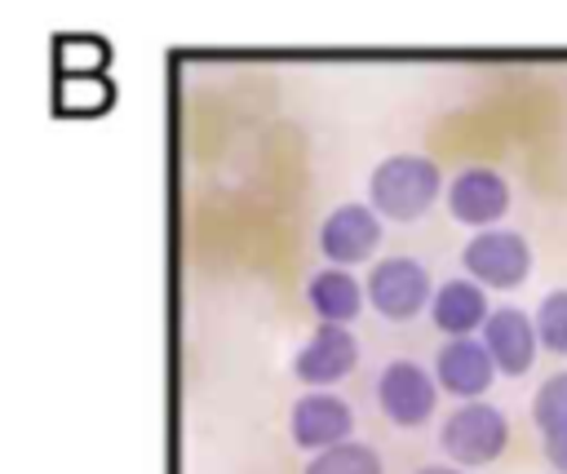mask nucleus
<instances>
[{
  "mask_svg": "<svg viewBox=\"0 0 567 474\" xmlns=\"http://www.w3.org/2000/svg\"><path fill=\"white\" fill-rule=\"evenodd\" d=\"M443 195V168L430 155H385L368 177V208L381 221H421Z\"/></svg>",
  "mask_w": 567,
  "mask_h": 474,
  "instance_id": "nucleus-1",
  "label": "nucleus"
},
{
  "mask_svg": "<svg viewBox=\"0 0 567 474\" xmlns=\"http://www.w3.org/2000/svg\"><path fill=\"white\" fill-rule=\"evenodd\" d=\"M509 447V416L505 408L487 403V399H470L456 403L443 425H439V452L447 465L456 470H483L492 461H501V452Z\"/></svg>",
  "mask_w": 567,
  "mask_h": 474,
  "instance_id": "nucleus-2",
  "label": "nucleus"
},
{
  "mask_svg": "<svg viewBox=\"0 0 567 474\" xmlns=\"http://www.w3.org/2000/svg\"><path fill=\"white\" fill-rule=\"evenodd\" d=\"M430 297H434V279H430L425 261H416L408 253L377 257L363 279V301L385 323H412L421 310H430Z\"/></svg>",
  "mask_w": 567,
  "mask_h": 474,
  "instance_id": "nucleus-3",
  "label": "nucleus"
},
{
  "mask_svg": "<svg viewBox=\"0 0 567 474\" xmlns=\"http://www.w3.org/2000/svg\"><path fill=\"white\" fill-rule=\"evenodd\" d=\"M532 244L527 235L509 230V226H492V230H474L461 248V266L465 279H474L483 292H514L527 284L532 275Z\"/></svg>",
  "mask_w": 567,
  "mask_h": 474,
  "instance_id": "nucleus-4",
  "label": "nucleus"
},
{
  "mask_svg": "<svg viewBox=\"0 0 567 474\" xmlns=\"http://www.w3.org/2000/svg\"><path fill=\"white\" fill-rule=\"evenodd\" d=\"M377 408L390 416V425L399 430H416L434 416L439 408V385L434 372L416 359H390L377 372Z\"/></svg>",
  "mask_w": 567,
  "mask_h": 474,
  "instance_id": "nucleus-5",
  "label": "nucleus"
},
{
  "mask_svg": "<svg viewBox=\"0 0 567 474\" xmlns=\"http://www.w3.org/2000/svg\"><path fill=\"white\" fill-rule=\"evenodd\" d=\"M443 204L452 213V221L470 226V230H492L509 204H514V186L505 173L487 168V164H470L461 168L447 186H443Z\"/></svg>",
  "mask_w": 567,
  "mask_h": 474,
  "instance_id": "nucleus-6",
  "label": "nucleus"
},
{
  "mask_svg": "<svg viewBox=\"0 0 567 474\" xmlns=\"http://www.w3.org/2000/svg\"><path fill=\"white\" fill-rule=\"evenodd\" d=\"M381 230H385V221H381L368 204H354V199H350V204H337V208L319 221V253L328 257V266L350 270V266L377 257Z\"/></svg>",
  "mask_w": 567,
  "mask_h": 474,
  "instance_id": "nucleus-7",
  "label": "nucleus"
},
{
  "mask_svg": "<svg viewBox=\"0 0 567 474\" xmlns=\"http://www.w3.org/2000/svg\"><path fill=\"white\" fill-rule=\"evenodd\" d=\"M354 363H359V337L350 328L315 323V332L292 354V377L306 390H332L337 381H346L354 372Z\"/></svg>",
  "mask_w": 567,
  "mask_h": 474,
  "instance_id": "nucleus-8",
  "label": "nucleus"
},
{
  "mask_svg": "<svg viewBox=\"0 0 567 474\" xmlns=\"http://www.w3.org/2000/svg\"><path fill=\"white\" fill-rule=\"evenodd\" d=\"M288 434L301 452L337 447L354 434V408L337 390H306L288 412Z\"/></svg>",
  "mask_w": 567,
  "mask_h": 474,
  "instance_id": "nucleus-9",
  "label": "nucleus"
},
{
  "mask_svg": "<svg viewBox=\"0 0 567 474\" xmlns=\"http://www.w3.org/2000/svg\"><path fill=\"white\" fill-rule=\"evenodd\" d=\"M478 341H483L492 368L505 372V377H527L532 363H536V354H540L536 323H532V315L518 310V306H492L487 323L478 328Z\"/></svg>",
  "mask_w": 567,
  "mask_h": 474,
  "instance_id": "nucleus-10",
  "label": "nucleus"
},
{
  "mask_svg": "<svg viewBox=\"0 0 567 474\" xmlns=\"http://www.w3.org/2000/svg\"><path fill=\"white\" fill-rule=\"evenodd\" d=\"M430 372H434L439 394H452L456 403L483 399L492 390V381H496V368H492V359H487V350H483L478 337H452V341H443Z\"/></svg>",
  "mask_w": 567,
  "mask_h": 474,
  "instance_id": "nucleus-11",
  "label": "nucleus"
},
{
  "mask_svg": "<svg viewBox=\"0 0 567 474\" xmlns=\"http://www.w3.org/2000/svg\"><path fill=\"white\" fill-rule=\"evenodd\" d=\"M492 315L487 292L474 279H443L430 297V323L452 341V337H474Z\"/></svg>",
  "mask_w": 567,
  "mask_h": 474,
  "instance_id": "nucleus-12",
  "label": "nucleus"
},
{
  "mask_svg": "<svg viewBox=\"0 0 567 474\" xmlns=\"http://www.w3.org/2000/svg\"><path fill=\"white\" fill-rule=\"evenodd\" d=\"M306 306L315 310L319 323L350 328L363 315V284L341 266H319L306 279Z\"/></svg>",
  "mask_w": 567,
  "mask_h": 474,
  "instance_id": "nucleus-13",
  "label": "nucleus"
},
{
  "mask_svg": "<svg viewBox=\"0 0 567 474\" xmlns=\"http://www.w3.org/2000/svg\"><path fill=\"white\" fill-rule=\"evenodd\" d=\"M532 425L540 434L545 461L558 474H567V368L536 385V394H532Z\"/></svg>",
  "mask_w": 567,
  "mask_h": 474,
  "instance_id": "nucleus-14",
  "label": "nucleus"
},
{
  "mask_svg": "<svg viewBox=\"0 0 567 474\" xmlns=\"http://www.w3.org/2000/svg\"><path fill=\"white\" fill-rule=\"evenodd\" d=\"M301 474H385L381 456L372 443H359V439H346L337 447H323L306 461Z\"/></svg>",
  "mask_w": 567,
  "mask_h": 474,
  "instance_id": "nucleus-15",
  "label": "nucleus"
},
{
  "mask_svg": "<svg viewBox=\"0 0 567 474\" xmlns=\"http://www.w3.org/2000/svg\"><path fill=\"white\" fill-rule=\"evenodd\" d=\"M532 323H536V341H540V350H549V354H567V288H549V292L536 301Z\"/></svg>",
  "mask_w": 567,
  "mask_h": 474,
  "instance_id": "nucleus-16",
  "label": "nucleus"
},
{
  "mask_svg": "<svg viewBox=\"0 0 567 474\" xmlns=\"http://www.w3.org/2000/svg\"><path fill=\"white\" fill-rule=\"evenodd\" d=\"M412 474H465V470H456V465H447V461H430V465H421V470H412Z\"/></svg>",
  "mask_w": 567,
  "mask_h": 474,
  "instance_id": "nucleus-17",
  "label": "nucleus"
}]
</instances>
